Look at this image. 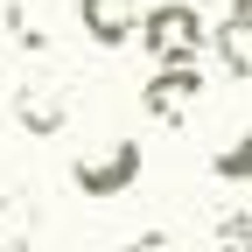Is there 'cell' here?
Returning <instances> with one entry per match:
<instances>
[{"instance_id":"4","label":"cell","mask_w":252,"mask_h":252,"mask_svg":"<svg viewBox=\"0 0 252 252\" xmlns=\"http://www.w3.org/2000/svg\"><path fill=\"white\" fill-rule=\"evenodd\" d=\"M14 119L28 126V140H49V133L70 126V91H63L56 77H28L14 91Z\"/></svg>"},{"instance_id":"3","label":"cell","mask_w":252,"mask_h":252,"mask_svg":"<svg viewBox=\"0 0 252 252\" xmlns=\"http://www.w3.org/2000/svg\"><path fill=\"white\" fill-rule=\"evenodd\" d=\"M70 182H77V196H126V189L140 182V140H105L98 154H77L70 161Z\"/></svg>"},{"instance_id":"8","label":"cell","mask_w":252,"mask_h":252,"mask_svg":"<svg viewBox=\"0 0 252 252\" xmlns=\"http://www.w3.org/2000/svg\"><path fill=\"white\" fill-rule=\"evenodd\" d=\"M217 56L231 77H252V28L245 21H217Z\"/></svg>"},{"instance_id":"7","label":"cell","mask_w":252,"mask_h":252,"mask_svg":"<svg viewBox=\"0 0 252 252\" xmlns=\"http://www.w3.org/2000/svg\"><path fill=\"white\" fill-rule=\"evenodd\" d=\"M35 231V203L28 196H0V252H21Z\"/></svg>"},{"instance_id":"1","label":"cell","mask_w":252,"mask_h":252,"mask_svg":"<svg viewBox=\"0 0 252 252\" xmlns=\"http://www.w3.org/2000/svg\"><path fill=\"white\" fill-rule=\"evenodd\" d=\"M203 42H217V28L203 21L196 0H154L140 21V49L154 63H203Z\"/></svg>"},{"instance_id":"2","label":"cell","mask_w":252,"mask_h":252,"mask_svg":"<svg viewBox=\"0 0 252 252\" xmlns=\"http://www.w3.org/2000/svg\"><path fill=\"white\" fill-rule=\"evenodd\" d=\"M203 91H210L203 63H154V77L140 84V112L161 119V126H182V119H196Z\"/></svg>"},{"instance_id":"5","label":"cell","mask_w":252,"mask_h":252,"mask_svg":"<svg viewBox=\"0 0 252 252\" xmlns=\"http://www.w3.org/2000/svg\"><path fill=\"white\" fill-rule=\"evenodd\" d=\"M70 14H77V28H84L98 49L133 42V35H140V21H147V7H140V0H77Z\"/></svg>"},{"instance_id":"6","label":"cell","mask_w":252,"mask_h":252,"mask_svg":"<svg viewBox=\"0 0 252 252\" xmlns=\"http://www.w3.org/2000/svg\"><path fill=\"white\" fill-rule=\"evenodd\" d=\"M210 175L217 182H252V126H238V133L210 154Z\"/></svg>"},{"instance_id":"10","label":"cell","mask_w":252,"mask_h":252,"mask_svg":"<svg viewBox=\"0 0 252 252\" xmlns=\"http://www.w3.org/2000/svg\"><path fill=\"white\" fill-rule=\"evenodd\" d=\"M126 252H182L168 231H147V238H133V245H126Z\"/></svg>"},{"instance_id":"11","label":"cell","mask_w":252,"mask_h":252,"mask_svg":"<svg viewBox=\"0 0 252 252\" xmlns=\"http://www.w3.org/2000/svg\"><path fill=\"white\" fill-rule=\"evenodd\" d=\"M231 21H245V28H252V0H231Z\"/></svg>"},{"instance_id":"9","label":"cell","mask_w":252,"mask_h":252,"mask_svg":"<svg viewBox=\"0 0 252 252\" xmlns=\"http://www.w3.org/2000/svg\"><path fill=\"white\" fill-rule=\"evenodd\" d=\"M217 252H252V210H224L217 217Z\"/></svg>"}]
</instances>
